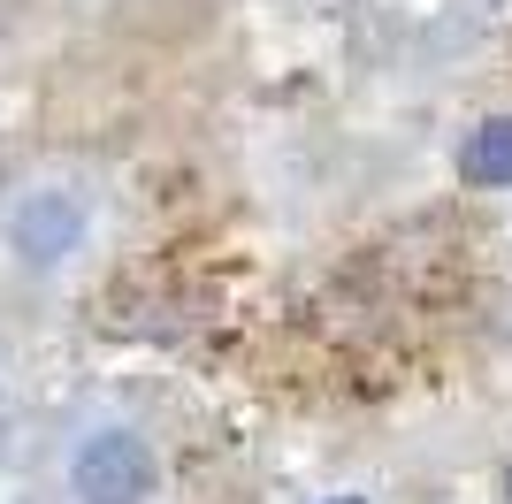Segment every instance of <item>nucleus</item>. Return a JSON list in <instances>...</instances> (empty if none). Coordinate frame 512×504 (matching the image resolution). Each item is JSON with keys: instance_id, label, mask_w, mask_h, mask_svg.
I'll return each instance as SVG.
<instances>
[{"instance_id": "f03ea898", "label": "nucleus", "mask_w": 512, "mask_h": 504, "mask_svg": "<svg viewBox=\"0 0 512 504\" xmlns=\"http://www.w3.org/2000/svg\"><path fill=\"white\" fill-rule=\"evenodd\" d=\"M459 168H467V184H512V115H497V123H482L467 138V153H459Z\"/></svg>"}, {"instance_id": "7ed1b4c3", "label": "nucleus", "mask_w": 512, "mask_h": 504, "mask_svg": "<svg viewBox=\"0 0 512 504\" xmlns=\"http://www.w3.org/2000/svg\"><path fill=\"white\" fill-rule=\"evenodd\" d=\"M337 504H367V497H337Z\"/></svg>"}, {"instance_id": "f257e3e1", "label": "nucleus", "mask_w": 512, "mask_h": 504, "mask_svg": "<svg viewBox=\"0 0 512 504\" xmlns=\"http://www.w3.org/2000/svg\"><path fill=\"white\" fill-rule=\"evenodd\" d=\"M77 497L85 504H146L153 497V451L123 428H100V436L77 451Z\"/></svg>"}]
</instances>
